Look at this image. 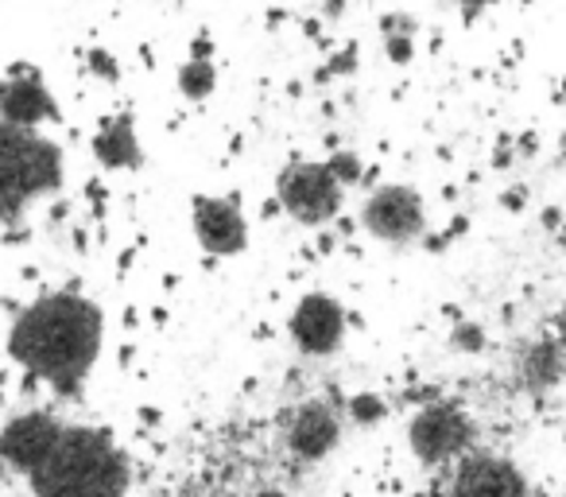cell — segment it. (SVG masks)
Segmentation results:
<instances>
[{
    "label": "cell",
    "mask_w": 566,
    "mask_h": 497,
    "mask_svg": "<svg viewBox=\"0 0 566 497\" xmlns=\"http://www.w3.org/2000/svg\"><path fill=\"white\" fill-rule=\"evenodd\" d=\"M63 148L40 128L0 121V226L63 187Z\"/></svg>",
    "instance_id": "cell-3"
},
{
    "label": "cell",
    "mask_w": 566,
    "mask_h": 497,
    "mask_svg": "<svg viewBox=\"0 0 566 497\" xmlns=\"http://www.w3.org/2000/svg\"><path fill=\"white\" fill-rule=\"evenodd\" d=\"M385 55L396 66H408L411 55H416V35H385Z\"/></svg>",
    "instance_id": "cell-16"
},
{
    "label": "cell",
    "mask_w": 566,
    "mask_h": 497,
    "mask_svg": "<svg viewBox=\"0 0 566 497\" xmlns=\"http://www.w3.org/2000/svg\"><path fill=\"white\" fill-rule=\"evenodd\" d=\"M4 466H9V463H4V447H0V474H4Z\"/></svg>",
    "instance_id": "cell-20"
},
{
    "label": "cell",
    "mask_w": 566,
    "mask_h": 497,
    "mask_svg": "<svg viewBox=\"0 0 566 497\" xmlns=\"http://www.w3.org/2000/svg\"><path fill=\"white\" fill-rule=\"evenodd\" d=\"M462 9H485V4H501V0H454Z\"/></svg>",
    "instance_id": "cell-18"
},
{
    "label": "cell",
    "mask_w": 566,
    "mask_h": 497,
    "mask_svg": "<svg viewBox=\"0 0 566 497\" xmlns=\"http://www.w3.org/2000/svg\"><path fill=\"white\" fill-rule=\"evenodd\" d=\"M94 148V159L109 172H133V167L144 164V148H140V136H136V121L128 113H117V117L102 121L90 141Z\"/></svg>",
    "instance_id": "cell-12"
},
{
    "label": "cell",
    "mask_w": 566,
    "mask_h": 497,
    "mask_svg": "<svg viewBox=\"0 0 566 497\" xmlns=\"http://www.w3.org/2000/svg\"><path fill=\"white\" fill-rule=\"evenodd\" d=\"M275 203L292 221L307 229L331 226L346 203V187L334 179L326 159H292L275 175Z\"/></svg>",
    "instance_id": "cell-4"
},
{
    "label": "cell",
    "mask_w": 566,
    "mask_h": 497,
    "mask_svg": "<svg viewBox=\"0 0 566 497\" xmlns=\"http://www.w3.org/2000/svg\"><path fill=\"white\" fill-rule=\"evenodd\" d=\"M249 497H292V494H283V489H256V494Z\"/></svg>",
    "instance_id": "cell-19"
},
{
    "label": "cell",
    "mask_w": 566,
    "mask_h": 497,
    "mask_svg": "<svg viewBox=\"0 0 566 497\" xmlns=\"http://www.w3.org/2000/svg\"><path fill=\"white\" fill-rule=\"evenodd\" d=\"M361 226L385 245H411L427 229L423 195L408 183H380L361 203Z\"/></svg>",
    "instance_id": "cell-6"
},
{
    "label": "cell",
    "mask_w": 566,
    "mask_h": 497,
    "mask_svg": "<svg viewBox=\"0 0 566 497\" xmlns=\"http://www.w3.org/2000/svg\"><path fill=\"white\" fill-rule=\"evenodd\" d=\"M563 350H566V315H563Z\"/></svg>",
    "instance_id": "cell-21"
},
{
    "label": "cell",
    "mask_w": 566,
    "mask_h": 497,
    "mask_svg": "<svg viewBox=\"0 0 566 497\" xmlns=\"http://www.w3.org/2000/svg\"><path fill=\"white\" fill-rule=\"evenodd\" d=\"M0 121L20 128H43L59 121V102L35 71H12L0 79Z\"/></svg>",
    "instance_id": "cell-9"
},
{
    "label": "cell",
    "mask_w": 566,
    "mask_h": 497,
    "mask_svg": "<svg viewBox=\"0 0 566 497\" xmlns=\"http://www.w3.org/2000/svg\"><path fill=\"white\" fill-rule=\"evenodd\" d=\"M105 346V315L78 292H48L32 300L9 327V354L24 373L78 396Z\"/></svg>",
    "instance_id": "cell-1"
},
{
    "label": "cell",
    "mask_w": 566,
    "mask_h": 497,
    "mask_svg": "<svg viewBox=\"0 0 566 497\" xmlns=\"http://www.w3.org/2000/svg\"><path fill=\"white\" fill-rule=\"evenodd\" d=\"M342 443V416L326 401H307L292 412L287 424V451L300 463H323Z\"/></svg>",
    "instance_id": "cell-10"
},
{
    "label": "cell",
    "mask_w": 566,
    "mask_h": 497,
    "mask_svg": "<svg viewBox=\"0 0 566 497\" xmlns=\"http://www.w3.org/2000/svg\"><path fill=\"white\" fill-rule=\"evenodd\" d=\"M175 86H179V94L187 97V102H206V97L218 90V66H213V59L190 55L187 63L179 66V74H175Z\"/></svg>",
    "instance_id": "cell-13"
},
{
    "label": "cell",
    "mask_w": 566,
    "mask_h": 497,
    "mask_svg": "<svg viewBox=\"0 0 566 497\" xmlns=\"http://www.w3.org/2000/svg\"><path fill=\"white\" fill-rule=\"evenodd\" d=\"M408 447L423 466H454L470 455L473 447V420L462 404L431 401L411 416Z\"/></svg>",
    "instance_id": "cell-5"
},
{
    "label": "cell",
    "mask_w": 566,
    "mask_h": 497,
    "mask_svg": "<svg viewBox=\"0 0 566 497\" xmlns=\"http://www.w3.org/2000/svg\"><path fill=\"white\" fill-rule=\"evenodd\" d=\"M32 497H125L128 458L102 427L66 424L35 466L24 470Z\"/></svg>",
    "instance_id": "cell-2"
},
{
    "label": "cell",
    "mask_w": 566,
    "mask_h": 497,
    "mask_svg": "<svg viewBox=\"0 0 566 497\" xmlns=\"http://www.w3.org/2000/svg\"><path fill=\"white\" fill-rule=\"evenodd\" d=\"M287 331L303 358H334L346 342L349 315L334 296L307 292L287 315Z\"/></svg>",
    "instance_id": "cell-7"
},
{
    "label": "cell",
    "mask_w": 566,
    "mask_h": 497,
    "mask_svg": "<svg viewBox=\"0 0 566 497\" xmlns=\"http://www.w3.org/2000/svg\"><path fill=\"white\" fill-rule=\"evenodd\" d=\"M346 416L354 420L357 427H377L380 420L388 416V404H385V396H377V393H354L346 404Z\"/></svg>",
    "instance_id": "cell-14"
},
{
    "label": "cell",
    "mask_w": 566,
    "mask_h": 497,
    "mask_svg": "<svg viewBox=\"0 0 566 497\" xmlns=\"http://www.w3.org/2000/svg\"><path fill=\"white\" fill-rule=\"evenodd\" d=\"M190 226L206 253L229 261L249 249V218H244L241 203L226 195H198L190 203Z\"/></svg>",
    "instance_id": "cell-8"
},
{
    "label": "cell",
    "mask_w": 566,
    "mask_h": 497,
    "mask_svg": "<svg viewBox=\"0 0 566 497\" xmlns=\"http://www.w3.org/2000/svg\"><path fill=\"white\" fill-rule=\"evenodd\" d=\"M326 167L334 172V179L342 183V187H354L357 179H361V159L354 156V152H338V156H331L326 159Z\"/></svg>",
    "instance_id": "cell-15"
},
{
    "label": "cell",
    "mask_w": 566,
    "mask_h": 497,
    "mask_svg": "<svg viewBox=\"0 0 566 497\" xmlns=\"http://www.w3.org/2000/svg\"><path fill=\"white\" fill-rule=\"evenodd\" d=\"M442 497H527L524 478L493 455H465Z\"/></svg>",
    "instance_id": "cell-11"
},
{
    "label": "cell",
    "mask_w": 566,
    "mask_h": 497,
    "mask_svg": "<svg viewBox=\"0 0 566 497\" xmlns=\"http://www.w3.org/2000/svg\"><path fill=\"white\" fill-rule=\"evenodd\" d=\"M86 63H90V71H94L97 79H105V82H117V79H120V66H117V59H113L109 51L94 48V51L86 55Z\"/></svg>",
    "instance_id": "cell-17"
}]
</instances>
